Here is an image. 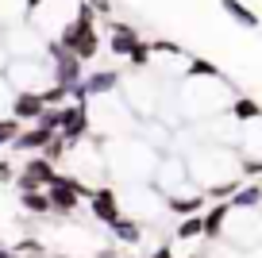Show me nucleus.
Instances as JSON below:
<instances>
[{
    "mask_svg": "<svg viewBox=\"0 0 262 258\" xmlns=\"http://www.w3.org/2000/svg\"><path fill=\"white\" fill-rule=\"evenodd\" d=\"M104 47H108V54H116V58H127L131 54V47H139L143 42V31L139 27H131V24H120V19H112L108 16V24H104Z\"/></svg>",
    "mask_w": 262,
    "mask_h": 258,
    "instance_id": "nucleus-6",
    "label": "nucleus"
},
{
    "mask_svg": "<svg viewBox=\"0 0 262 258\" xmlns=\"http://www.w3.org/2000/svg\"><path fill=\"white\" fill-rule=\"evenodd\" d=\"M185 77H216V81H228V77H224V70L216 62H208V58H189Z\"/></svg>",
    "mask_w": 262,
    "mask_h": 258,
    "instance_id": "nucleus-15",
    "label": "nucleus"
},
{
    "mask_svg": "<svg viewBox=\"0 0 262 258\" xmlns=\"http://www.w3.org/2000/svg\"><path fill=\"white\" fill-rule=\"evenodd\" d=\"M89 208H93V220L104 224V227L123 216V212H120V197H116L112 185H97V189H93V193H89Z\"/></svg>",
    "mask_w": 262,
    "mask_h": 258,
    "instance_id": "nucleus-7",
    "label": "nucleus"
},
{
    "mask_svg": "<svg viewBox=\"0 0 262 258\" xmlns=\"http://www.w3.org/2000/svg\"><path fill=\"white\" fill-rule=\"evenodd\" d=\"M66 150H70V143H66L62 135H50V139H47V146H42L39 154H42V158H50V162H54V166H58V162L66 158Z\"/></svg>",
    "mask_w": 262,
    "mask_h": 258,
    "instance_id": "nucleus-21",
    "label": "nucleus"
},
{
    "mask_svg": "<svg viewBox=\"0 0 262 258\" xmlns=\"http://www.w3.org/2000/svg\"><path fill=\"white\" fill-rule=\"evenodd\" d=\"M243 174H262V158H243Z\"/></svg>",
    "mask_w": 262,
    "mask_h": 258,
    "instance_id": "nucleus-29",
    "label": "nucleus"
},
{
    "mask_svg": "<svg viewBox=\"0 0 262 258\" xmlns=\"http://www.w3.org/2000/svg\"><path fill=\"white\" fill-rule=\"evenodd\" d=\"M150 58H155V50H150V42L143 39L139 47H131V54H127V66H131L135 73H143V70L150 66Z\"/></svg>",
    "mask_w": 262,
    "mask_h": 258,
    "instance_id": "nucleus-20",
    "label": "nucleus"
},
{
    "mask_svg": "<svg viewBox=\"0 0 262 258\" xmlns=\"http://www.w3.org/2000/svg\"><path fill=\"white\" fill-rule=\"evenodd\" d=\"M0 258H19V254H16V250H8L4 243H0Z\"/></svg>",
    "mask_w": 262,
    "mask_h": 258,
    "instance_id": "nucleus-33",
    "label": "nucleus"
},
{
    "mask_svg": "<svg viewBox=\"0 0 262 258\" xmlns=\"http://www.w3.org/2000/svg\"><path fill=\"white\" fill-rule=\"evenodd\" d=\"M19 208L31 212V216H50V201L42 189H35V193H19Z\"/></svg>",
    "mask_w": 262,
    "mask_h": 258,
    "instance_id": "nucleus-16",
    "label": "nucleus"
},
{
    "mask_svg": "<svg viewBox=\"0 0 262 258\" xmlns=\"http://www.w3.org/2000/svg\"><path fill=\"white\" fill-rule=\"evenodd\" d=\"M220 8L228 12V16L235 19L239 27H247V31H258V27H262L258 12H251V8H247V4H243V0H220Z\"/></svg>",
    "mask_w": 262,
    "mask_h": 258,
    "instance_id": "nucleus-12",
    "label": "nucleus"
},
{
    "mask_svg": "<svg viewBox=\"0 0 262 258\" xmlns=\"http://www.w3.org/2000/svg\"><path fill=\"white\" fill-rule=\"evenodd\" d=\"M12 178H16V174H12V166H8V162H0V181H12Z\"/></svg>",
    "mask_w": 262,
    "mask_h": 258,
    "instance_id": "nucleus-31",
    "label": "nucleus"
},
{
    "mask_svg": "<svg viewBox=\"0 0 262 258\" xmlns=\"http://www.w3.org/2000/svg\"><path fill=\"white\" fill-rule=\"evenodd\" d=\"M50 135H58V131H47V127H39V123H35V127H19V135L12 139V150L16 154H39L42 146H47V139Z\"/></svg>",
    "mask_w": 262,
    "mask_h": 258,
    "instance_id": "nucleus-9",
    "label": "nucleus"
},
{
    "mask_svg": "<svg viewBox=\"0 0 262 258\" xmlns=\"http://www.w3.org/2000/svg\"><path fill=\"white\" fill-rule=\"evenodd\" d=\"M258 116H262V108H258L254 97H235V100H231V120L251 123V120H258Z\"/></svg>",
    "mask_w": 262,
    "mask_h": 258,
    "instance_id": "nucleus-14",
    "label": "nucleus"
},
{
    "mask_svg": "<svg viewBox=\"0 0 262 258\" xmlns=\"http://www.w3.org/2000/svg\"><path fill=\"white\" fill-rule=\"evenodd\" d=\"M239 185H243V181H220V185H208L205 197H208V201H231Z\"/></svg>",
    "mask_w": 262,
    "mask_h": 258,
    "instance_id": "nucleus-23",
    "label": "nucleus"
},
{
    "mask_svg": "<svg viewBox=\"0 0 262 258\" xmlns=\"http://www.w3.org/2000/svg\"><path fill=\"white\" fill-rule=\"evenodd\" d=\"M12 250H16L19 258H27V254H39V250H47V247H42L39 239H31V235H27V239H19V243H16Z\"/></svg>",
    "mask_w": 262,
    "mask_h": 258,
    "instance_id": "nucleus-26",
    "label": "nucleus"
},
{
    "mask_svg": "<svg viewBox=\"0 0 262 258\" xmlns=\"http://www.w3.org/2000/svg\"><path fill=\"white\" fill-rule=\"evenodd\" d=\"M150 50H155V54H185V50H181L178 47V42H170V39H155V42H150Z\"/></svg>",
    "mask_w": 262,
    "mask_h": 258,
    "instance_id": "nucleus-27",
    "label": "nucleus"
},
{
    "mask_svg": "<svg viewBox=\"0 0 262 258\" xmlns=\"http://www.w3.org/2000/svg\"><path fill=\"white\" fill-rule=\"evenodd\" d=\"M54 162L50 158H42V154H31V158L24 162V166H19V174L12 181H16V189L19 193H35V189H47L50 181H54Z\"/></svg>",
    "mask_w": 262,
    "mask_h": 258,
    "instance_id": "nucleus-5",
    "label": "nucleus"
},
{
    "mask_svg": "<svg viewBox=\"0 0 262 258\" xmlns=\"http://www.w3.org/2000/svg\"><path fill=\"white\" fill-rule=\"evenodd\" d=\"M42 97L39 93H12V100H8V116H16L19 123H35V116L42 112Z\"/></svg>",
    "mask_w": 262,
    "mask_h": 258,
    "instance_id": "nucleus-10",
    "label": "nucleus"
},
{
    "mask_svg": "<svg viewBox=\"0 0 262 258\" xmlns=\"http://www.w3.org/2000/svg\"><path fill=\"white\" fill-rule=\"evenodd\" d=\"M108 231H112V239L123 243V247H131V243L143 239V224H139L135 216H120L116 224H108Z\"/></svg>",
    "mask_w": 262,
    "mask_h": 258,
    "instance_id": "nucleus-11",
    "label": "nucleus"
},
{
    "mask_svg": "<svg viewBox=\"0 0 262 258\" xmlns=\"http://www.w3.org/2000/svg\"><path fill=\"white\" fill-rule=\"evenodd\" d=\"M35 123L47 131H58V123H62V108H42L39 116H35Z\"/></svg>",
    "mask_w": 262,
    "mask_h": 258,
    "instance_id": "nucleus-25",
    "label": "nucleus"
},
{
    "mask_svg": "<svg viewBox=\"0 0 262 258\" xmlns=\"http://www.w3.org/2000/svg\"><path fill=\"white\" fill-rule=\"evenodd\" d=\"M58 135L74 146L81 139L93 135V100H81V104H62V123H58Z\"/></svg>",
    "mask_w": 262,
    "mask_h": 258,
    "instance_id": "nucleus-4",
    "label": "nucleus"
},
{
    "mask_svg": "<svg viewBox=\"0 0 262 258\" xmlns=\"http://www.w3.org/2000/svg\"><path fill=\"white\" fill-rule=\"evenodd\" d=\"M42 54L50 58V62H47V66H50V81H58V85H66V89H70L74 81L85 77V62H81L77 54H70L58 39H42Z\"/></svg>",
    "mask_w": 262,
    "mask_h": 258,
    "instance_id": "nucleus-3",
    "label": "nucleus"
},
{
    "mask_svg": "<svg viewBox=\"0 0 262 258\" xmlns=\"http://www.w3.org/2000/svg\"><path fill=\"white\" fill-rule=\"evenodd\" d=\"M0 73L12 93H39L42 85H50V66L42 58H8Z\"/></svg>",
    "mask_w": 262,
    "mask_h": 258,
    "instance_id": "nucleus-1",
    "label": "nucleus"
},
{
    "mask_svg": "<svg viewBox=\"0 0 262 258\" xmlns=\"http://www.w3.org/2000/svg\"><path fill=\"white\" fill-rule=\"evenodd\" d=\"M258 201H262V185H239L228 204H231V208H254Z\"/></svg>",
    "mask_w": 262,
    "mask_h": 258,
    "instance_id": "nucleus-18",
    "label": "nucleus"
},
{
    "mask_svg": "<svg viewBox=\"0 0 262 258\" xmlns=\"http://www.w3.org/2000/svg\"><path fill=\"white\" fill-rule=\"evenodd\" d=\"M93 189L85 185L81 178H74V174H54V181L47 185V201H50V212H62V216H74L77 204L89 197Z\"/></svg>",
    "mask_w": 262,
    "mask_h": 258,
    "instance_id": "nucleus-2",
    "label": "nucleus"
},
{
    "mask_svg": "<svg viewBox=\"0 0 262 258\" xmlns=\"http://www.w3.org/2000/svg\"><path fill=\"white\" fill-rule=\"evenodd\" d=\"M196 235H205V220L193 212V216H185L178 224V239H196Z\"/></svg>",
    "mask_w": 262,
    "mask_h": 258,
    "instance_id": "nucleus-22",
    "label": "nucleus"
},
{
    "mask_svg": "<svg viewBox=\"0 0 262 258\" xmlns=\"http://www.w3.org/2000/svg\"><path fill=\"white\" fill-rule=\"evenodd\" d=\"M150 258H173V250H170V247H158V250H155Z\"/></svg>",
    "mask_w": 262,
    "mask_h": 258,
    "instance_id": "nucleus-32",
    "label": "nucleus"
},
{
    "mask_svg": "<svg viewBox=\"0 0 262 258\" xmlns=\"http://www.w3.org/2000/svg\"><path fill=\"white\" fill-rule=\"evenodd\" d=\"M19 127H24V123H19L16 116H0V146H8L12 139L19 135Z\"/></svg>",
    "mask_w": 262,
    "mask_h": 258,
    "instance_id": "nucleus-24",
    "label": "nucleus"
},
{
    "mask_svg": "<svg viewBox=\"0 0 262 258\" xmlns=\"http://www.w3.org/2000/svg\"><path fill=\"white\" fill-rule=\"evenodd\" d=\"M120 81H123L120 70H93V73L81 77V89H85L89 100H100V97H112V93L120 89Z\"/></svg>",
    "mask_w": 262,
    "mask_h": 258,
    "instance_id": "nucleus-8",
    "label": "nucleus"
},
{
    "mask_svg": "<svg viewBox=\"0 0 262 258\" xmlns=\"http://www.w3.org/2000/svg\"><path fill=\"white\" fill-rule=\"evenodd\" d=\"M228 216H231V204H228V201H216L212 208L201 216V220H205V235H208V239H216V235H220V227H224V220H228Z\"/></svg>",
    "mask_w": 262,
    "mask_h": 258,
    "instance_id": "nucleus-13",
    "label": "nucleus"
},
{
    "mask_svg": "<svg viewBox=\"0 0 262 258\" xmlns=\"http://www.w3.org/2000/svg\"><path fill=\"white\" fill-rule=\"evenodd\" d=\"M39 97H42V104H47V108H62L66 100H70V89L58 85V81H50V85H42V89H39Z\"/></svg>",
    "mask_w": 262,
    "mask_h": 258,
    "instance_id": "nucleus-19",
    "label": "nucleus"
},
{
    "mask_svg": "<svg viewBox=\"0 0 262 258\" xmlns=\"http://www.w3.org/2000/svg\"><path fill=\"white\" fill-rule=\"evenodd\" d=\"M89 4H93V12H97V16H112V0H89Z\"/></svg>",
    "mask_w": 262,
    "mask_h": 258,
    "instance_id": "nucleus-28",
    "label": "nucleus"
},
{
    "mask_svg": "<svg viewBox=\"0 0 262 258\" xmlns=\"http://www.w3.org/2000/svg\"><path fill=\"white\" fill-rule=\"evenodd\" d=\"M12 100V89H8V81H4V73H0V108H8Z\"/></svg>",
    "mask_w": 262,
    "mask_h": 258,
    "instance_id": "nucleus-30",
    "label": "nucleus"
},
{
    "mask_svg": "<svg viewBox=\"0 0 262 258\" xmlns=\"http://www.w3.org/2000/svg\"><path fill=\"white\" fill-rule=\"evenodd\" d=\"M205 208V193H196V197H170V212L173 216H193V212Z\"/></svg>",
    "mask_w": 262,
    "mask_h": 258,
    "instance_id": "nucleus-17",
    "label": "nucleus"
}]
</instances>
